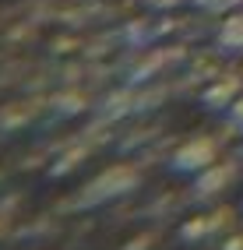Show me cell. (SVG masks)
<instances>
[{
    "instance_id": "2",
    "label": "cell",
    "mask_w": 243,
    "mask_h": 250,
    "mask_svg": "<svg viewBox=\"0 0 243 250\" xmlns=\"http://www.w3.org/2000/svg\"><path fill=\"white\" fill-rule=\"evenodd\" d=\"M222 46L243 49V14H233V18L222 25Z\"/></svg>"
},
{
    "instance_id": "3",
    "label": "cell",
    "mask_w": 243,
    "mask_h": 250,
    "mask_svg": "<svg viewBox=\"0 0 243 250\" xmlns=\"http://www.w3.org/2000/svg\"><path fill=\"white\" fill-rule=\"evenodd\" d=\"M233 116L240 120V127H243V103H236V109H233Z\"/></svg>"
},
{
    "instance_id": "1",
    "label": "cell",
    "mask_w": 243,
    "mask_h": 250,
    "mask_svg": "<svg viewBox=\"0 0 243 250\" xmlns=\"http://www.w3.org/2000/svg\"><path fill=\"white\" fill-rule=\"evenodd\" d=\"M215 159V145L212 141H190L183 145L180 152H176V169H204V166H212Z\"/></svg>"
},
{
    "instance_id": "4",
    "label": "cell",
    "mask_w": 243,
    "mask_h": 250,
    "mask_svg": "<svg viewBox=\"0 0 243 250\" xmlns=\"http://www.w3.org/2000/svg\"><path fill=\"white\" fill-rule=\"evenodd\" d=\"M155 7H169V4H180V0H152Z\"/></svg>"
}]
</instances>
